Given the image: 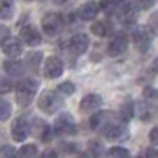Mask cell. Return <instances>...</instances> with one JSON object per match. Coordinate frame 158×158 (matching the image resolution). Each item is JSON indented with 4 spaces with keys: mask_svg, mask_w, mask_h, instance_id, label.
I'll list each match as a JSON object with an SVG mask.
<instances>
[{
    "mask_svg": "<svg viewBox=\"0 0 158 158\" xmlns=\"http://www.w3.org/2000/svg\"><path fill=\"white\" fill-rule=\"evenodd\" d=\"M15 15V6L11 0H0V18L2 20H11Z\"/></svg>",
    "mask_w": 158,
    "mask_h": 158,
    "instance_id": "20",
    "label": "cell"
},
{
    "mask_svg": "<svg viewBox=\"0 0 158 158\" xmlns=\"http://www.w3.org/2000/svg\"><path fill=\"white\" fill-rule=\"evenodd\" d=\"M149 142L153 146H158V126H155V128L149 131Z\"/></svg>",
    "mask_w": 158,
    "mask_h": 158,
    "instance_id": "33",
    "label": "cell"
},
{
    "mask_svg": "<svg viewBox=\"0 0 158 158\" xmlns=\"http://www.w3.org/2000/svg\"><path fill=\"white\" fill-rule=\"evenodd\" d=\"M29 135H31L29 120L25 117L15 118L13 124H11V137H13V140H15V142H23Z\"/></svg>",
    "mask_w": 158,
    "mask_h": 158,
    "instance_id": "5",
    "label": "cell"
},
{
    "mask_svg": "<svg viewBox=\"0 0 158 158\" xmlns=\"http://www.w3.org/2000/svg\"><path fill=\"white\" fill-rule=\"evenodd\" d=\"M2 69L6 70L9 76L18 77V76H23V72H25V63H22L18 59H9V61H4Z\"/></svg>",
    "mask_w": 158,
    "mask_h": 158,
    "instance_id": "17",
    "label": "cell"
},
{
    "mask_svg": "<svg viewBox=\"0 0 158 158\" xmlns=\"http://www.w3.org/2000/svg\"><path fill=\"white\" fill-rule=\"evenodd\" d=\"M52 2H54V4H56V6H61V4H65V2H67V0H52Z\"/></svg>",
    "mask_w": 158,
    "mask_h": 158,
    "instance_id": "38",
    "label": "cell"
},
{
    "mask_svg": "<svg viewBox=\"0 0 158 158\" xmlns=\"http://www.w3.org/2000/svg\"><path fill=\"white\" fill-rule=\"evenodd\" d=\"M88 155L92 158H101L102 155H104V148L101 146V142H97V140H92L88 144Z\"/></svg>",
    "mask_w": 158,
    "mask_h": 158,
    "instance_id": "23",
    "label": "cell"
},
{
    "mask_svg": "<svg viewBox=\"0 0 158 158\" xmlns=\"http://www.w3.org/2000/svg\"><path fill=\"white\" fill-rule=\"evenodd\" d=\"M20 40L23 43H27L31 47H38L41 43V34L38 32V29L34 25H25L22 27V32H20Z\"/></svg>",
    "mask_w": 158,
    "mask_h": 158,
    "instance_id": "13",
    "label": "cell"
},
{
    "mask_svg": "<svg viewBox=\"0 0 158 158\" xmlns=\"http://www.w3.org/2000/svg\"><path fill=\"white\" fill-rule=\"evenodd\" d=\"M2 50H4V54H7L11 58H16L23 50V43H22V40L15 38V36H9V38H6L2 41Z\"/></svg>",
    "mask_w": 158,
    "mask_h": 158,
    "instance_id": "14",
    "label": "cell"
},
{
    "mask_svg": "<svg viewBox=\"0 0 158 158\" xmlns=\"http://www.w3.org/2000/svg\"><path fill=\"white\" fill-rule=\"evenodd\" d=\"M29 126H31V133H32L34 137H38L41 142L47 144V142L52 140V128H50L45 120H41V118H34L32 124H29Z\"/></svg>",
    "mask_w": 158,
    "mask_h": 158,
    "instance_id": "7",
    "label": "cell"
},
{
    "mask_svg": "<svg viewBox=\"0 0 158 158\" xmlns=\"http://www.w3.org/2000/svg\"><path fill=\"white\" fill-rule=\"evenodd\" d=\"M137 4L140 9H149V7H153L155 0H137Z\"/></svg>",
    "mask_w": 158,
    "mask_h": 158,
    "instance_id": "34",
    "label": "cell"
},
{
    "mask_svg": "<svg viewBox=\"0 0 158 158\" xmlns=\"http://www.w3.org/2000/svg\"><path fill=\"white\" fill-rule=\"evenodd\" d=\"M11 90H13V83H11L7 77L0 76V95H4V94H9Z\"/></svg>",
    "mask_w": 158,
    "mask_h": 158,
    "instance_id": "29",
    "label": "cell"
},
{
    "mask_svg": "<svg viewBox=\"0 0 158 158\" xmlns=\"http://www.w3.org/2000/svg\"><path fill=\"white\" fill-rule=\"evenodd\" d=\"M69 49L74 56L85 54L86 49H88V36L86 34H76V36H72L70 43H69Z\"/></svg>",
    "mask_w": 158,
    "mask_h": 158,
    "instance_id": "15",
    "label": "cell"
},
{
    "mask_svg": "<svg viewBox=\"0 0 158 158\" xmlns=\"http://www.w3.org/2000/svg\"><path fill=\"white\" fill-rule=\"evenodd\" d=\"M101 104H102L101 95H97V94H88V95H85V97L81 99L79 110H81V113H95L101 108Z\"/></svg>",
    "mask_w": 158,
    "mask_h": 158,
    "instance_id": "12",
    "label": "cell"
},
{
    "mask_svg": "<svg viewBox=\"0 0 158 158\" xmlns=\"http://www.w3.org/2000/svg\"><path fill=\"white\" fill-rule=\"evenodd\" d=\"M38 92V81L32 77L22 79L16 85V102L20 106H27L32 102V99Z\"/></svg>",
    "mask_w": 158,
    "mask_h": 158,
    "instance_id": "1",
    "label": "cell"
},
{
    "mask_svg": "<svg viewBox=\"0 0 158 158\" xmlns=\"http://www.w3.org/2000/svg\"><path fill=\"white\" fill-rule=\"evenodd\" d=\"M40 61H41V52H31V54H27V58H25V65L31 70L36 72L40 67Z\"/></svg>",
    "mask_w": 158,
    "mask_h": 158,
    "instance_id": "22",
    "label": "cell"
},
{
    "mask_svg": "<svg viewBox=\"0 0 158 158\" xmlns=\"http://www.w3.org/2000/svg\"><path fill=\"white\" fill-rule=\"evenodd\" d=\"M101 133L108 138V140H122V138L128 137V128H126L124 122L120 124V122H117V120H113V122L108 124Z\"/></svg>",
    "mask_w": 158,
    "mask_h": 158,
    "instance_id": "9",
    "label": "cell"
},
{
    "mask_svg": "<svg viewBox=\"0 0 158 158\" xmlns=\"http://www.w3.org/2000/svg\"><path fill=\"white\" fill-rule=\"evenodd\" d=\"M74 151H76V146H74V144H69V142L59 144V153H61V155H70V153H74Z\"/></svg>",
    "mask_w": 158,
    "mask_h": 158,
    "instance_id": "30",
    "label": "cell"
},
{
    "mask_svg": "<svg viewBox=\"0 0 158 158\" xmlns=\"http://www.w3.org/2000/svg\"><path fill=\"white\" fill-rule=\"evenodd\" d=\"M111 31H113V27H111V23H110L108 20H102V22H95V23L92 25V32H94L95 36H99V38L110 36V34H111Z\"/></svg>",
    "mask_w": 158,
    "mask_h": 158,
    "instance_id": "18",
    "label": "cell"
},
{
    "mask_svg": "<svg viewBox=\"0 0 158 158\" xmlns=\"http://www.w3.org/2000/svg\"><path fill=\"white\" fill-rule=\"evenodd\" d=\"M63 61L58 56H49L43 63V76L49 79H56L63 74Z\"/></svg>",
    "mask_w": 158,
    "mask_h": 158,
    "instance_id": "6",
    "label": "cell"
},
{
    "mask_svg": "<svg viewBox=\"0 0 158 158\" xmlns=\"http://www.w3.org/2000/svg\"><path fill=\"white\" fill-rule=\"evenodd\" d=\"M40 158H59V156H58V153H56L54 149H47L45 153H41Z\"/></svg>",
    "mask_w": 158,
    "mask_h": 158,
    "instance_id": "35",
    "label": "cell"
},
{
    "mask_svg": "<svg viewBox=\"0 0 158 158\" xmlns=\"http://www.w3.org/2000/svg\"><path fill=\"white\" fill-rule=\"evenodd\" d=\"M120 118H122V122L126 124V122H129L131 118H133V115H135V104H133V101H126L122 106H120Z\"/></svg>",
    "mask_w": 158,
    "mask_h": 158,
    "instance_id": "19",
    "label": "cell"
},
{
    "mask_svg": "<svg viewBox=\"0 0 158 158\" xmlns=\"http://www.w3.org/2000/svg\"><path fill=\"white\" fill-rule=\"evenodd\" d=\"M113 120H115V117H113L111 111H97L90 117V128L95 129V131H102Z\"/></svg>",
    "mask_w": 158,
    "mask_h": 158,
    "instance_id": "10",
    "label": "cell"
},
{
    "mask_svg": "<svg viewBox=\"0 0 158 158\" xmlns=\"http://www.w3.org/2000/svg\"><path fill=\"white\" fill-rule=\"evenodd\" d=\"M16 158H38V148L34 144H25L16 153Z\"/></svg>",
    "mask_w": 158,
    "mask_h": 158,
    "instance_id": "21",
    "label": "cell"
},
{
    "mask_svg": "<svg viewBox=\"0 0 158 158\" xmlns=\"http://www.w3.org/2000/svg\"><path fill=\"white\" fill-rule=\"evenodd\" d=\"M144 97L148 99H158V90L151 88V86H148V88H144Z\"/></svg>",
    "mask_w": 158,
    "mask_h": 158,
    "instance_id": "32",
    "label": "cell"
},
{
    "mask_svg": "<svg viewBox=\"0 0 158 158\" xmlns=\"http://www.w3.org/2000/svg\"><path fill=\"white\" fill-rule=\"evenodd\" d=\"M0 158H16L15 148H13V146H7V144L0 146Z\"/></svg>",
    "mask_w": 158,
    "mask_h": 158,
    "instance_id": "27",
    "label": "cell"
},
{
    "mask_svg": "<svg viewBox=\"0 0 158 158\" xmlns=\"http://www.w3.org/2000/svg\"><path fill=\"white\" fill-rule=\"evenodd\" d=\"M151 70H153V72H155V74H158V58L155 59V61H153V63H151Z\"/></svg>",
    "mask_w": 158,
    "mask_h": 158,
    "instance_id": "36",
    "label": "cell"
},
{
    "mask_svg": "<svg viewBox=\"0 0 158 158\" xmlns=\"http://www.w3.org/2000/svg\"><path fill=\"white\" fill-rule=\"evenodd\" d=\"M13 113L11 102H7L6 99H0V120H7Z\"/></svg>",
    "mask_w": 158,
    "mask_h": 158,
    "instance_id": "25",
    "label": "cell"
},
{
    "mask_svg": "<svg viewBox=\"0 0 158 158\" xmlns=\"http://www.w3.org/2000/svg\"><path fill=\"white\" fill-rule=\"evenodd\" d=\"M138 158H158V151L153 148H148V149H142L140 156Z\"/></svg>",
    "mask_w": 158,
    "mask_h": 158,
    "instance_id": "31",
    "label": "cell"
},
{
    "mask_svg": "<svg viewBox=\"0 0 158 158\" xmlns=\"http://www.w3.org/2000/svg\"><path fill=\"white\" fill-rule=\"evenodd\" d=\"M128 45H129V40H128V36H126L124 32L115 34L113 40L110 41V45H108V56L117 58V56H120V54H124V52L128 50Z\"/></svg>",
    "mask_w": 158,
    "mask_h": 158,
    "instance_id": "8",
    "label": "cell"
},
{
    "mask_svg": "<svg viewBox=\"0 0 158 158\" xmlns=\"http://www.w3.org/2000/svg\"><path fill=\"white\" fill-rule=\"evenodd\" d=\"M133 43L140 52H148V49L151 47V34L148 32L146 27H137L133 31Z\"/></svg>",
    "mask_w": 158,
    "mask_h": 158,
    "instance_id": "11",
    "label": "cell"
},
{
    "mask_svg": "<svg viewBox=\"0 0 158 158\" xmlns=\"http://www.w3.org/2000/svg\"><path fill=\"white\" fill-rule=\"evenodd\" d=\"M54 133L59 135V137H65V135H76L77 133V126H76V122H74V118L70 113H61L58 118H56V122H54Z\"/></svg>",
    "mask_w": 158,
    "mask_h": 158,
    "instance_id": "3",
    "label": "cell"
},
{
    "mask_svg": "<svg viewBox=\"0 0 158 158\" xmlns=\"http://www.w3.org/2000/svg\"><path fill=\"white\" fill-rule=\"evenodd\" d=\"M74 158H92V156H90L88 153H79V155H76Z\"/></svg>",
    "mask_w": 158,
    "mask_h": 158,
    "instance_id": "37",
    "label": "cell"
},
{
    "mask_svg": "<svg viewBox=\"0 0 158 158\" xmlns=\"http://www.w3.org/2000/svg\"><path fill=\"white\" fill-rule=\"evenodd\" d=\"M58 92L61 95H72L74 92H76V86H74V83H70V81H65V83H61L58 86Z\"/></svg>",
    "mask_w": 158,
    "mask_h": 158,
    "instance_id": "26",
    "label": "cell"
},
{
    "mask_svg": "<svg viewBox=\"0 0 158 158\" xmlns=\"http://www.w3.org/2000/svg\"><path fill=\"white\" fill-rule=\"evenodd\" d=\"M61 104H63V101L59 97V94L54 92V90H45L38 99V108L41 110L43 113H47V115L56 113V111L61 108Z\"/></svg>",
    "mask_w": 158,
    "mask_h": 158,
    "instance_id": "2",
    "label": "cell"
},
{
    "mask_svg": "<svg viewBox=\"0 0 158 158\" xmlns=\"http://www.w3.org/2000/svg\"><path fill=\"white\" fill-rule=\"evenodd\" d=\"M27 2H32V0H27Z\"/></svg>",
    "mask_w": 158,
    "mask_h": 158,
    "instance_id": "39",
    "label": "cell"
},
{
    "mask_svg": "<svg viewBox=\"0 0 158 158\" xmlns=\"http://www.w3.org/2000/svg\"><path fill=\"white\" fill-rule=\"evenodd\" d=\"M108 156L110 158H131L129 151L126 148H120V146H115L108 151Z\"/></svg>",
    "mask_w": 158,
    "mask_h": 158,
    "instance_id": "24",
    "label": "cell"
},
{
    "mask_svg": "<svg viewBox=\"0 0 158 158\" xmlns=\"http://www.w3.org/2000/svg\"><path fill=\"white\" fill-rule=\"evenodd\" d=\"M41 27H43V32L47 36H56L63 29V18L58 13H47L41 18Z\"/></svg>",
    "mask_w": 158,
    "mask_h": 158,
    "instance_id": "4",
    "label": "cell"
},
{
    "mask_svg": "<svg viewBox=\"0 0 158 158\" xmlns=\"http://www.w3.org/2000/svg\"><path fill=\"white\" fill-rule=\"evenodd\" d=\"M148 27H149V31H151L153 34H156V36H158V11H155V13L149 16Z\"/></svg>",
    "mask_w": 158,
    "mask_h": 158,
    "instance_id": "28",
    "label": "cell"
},
{
    "mask_svg": "<svg viewBox=\"0 0 158 158\" xmlns=\"http://www.w3.org/2000/svg\"><path fill=\"white\" fill-rule=\"evenodd\" d=\"M77 15H79V18H81V20H86V22L94 20L99 15V4H97V2H94V0H90V2L83 4V6L79 7Z\"/></svg>",
    "mask_w": 158,
    "mask_h": 158,
    "instance_id": "16",
    "label": "cell"
}]
</instances>
